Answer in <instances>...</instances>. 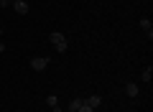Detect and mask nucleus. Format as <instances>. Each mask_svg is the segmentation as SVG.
Wrapping results in <instances>:
<instances>
[{"instance_id":"obj_1","label":"nucleus","mask_w":153,"mask_h":112,"mask_svg":"<svg viewBox=\"0 0 153 112\" xmlns=\"http://www.w3.org/2000/svg\"><path fill=\"white\" fill-rule=\"evenodd\" d=\"M49 41L54 43V48H56L59 53H64V51H66V46H69V43H66V36H64V33H59V31H54V33H51V36H49Z\"/></svg>"},{"instance_id":"obj_2","label":"nucleus","mask_w":153,"mask_h":112,"mask_svg":"<svg viewBox=\"0 0 153 112\" xmlns=\"http://www.w3.org/2000/svg\"><path fill=\"white\" fill-rule=\"evenodd\" d=\"M49 66V56H33L31 59V69L33 71H44Z\"/></svg>"},{"instance_id":"obj_3","label":"nucleus","mask_w":153,"mask_h":112,"mask_svg":"<svg viewBox=\"0 0 153 112\" xmlns=\"http://www.w3.org/2000/svg\"><path fill=\"white\" fill-rule=\"evenodd\" d=\"M84 105H87V107H92V110H97V107L102 105V97H100V94H89L87 99H84Z\"/></svg>"},{"instance_id":"obj_4","label":"nucleus","mask_w":153,"mask_h":112,"mask_svg":"<svg viewBox=\"0 0 153 112\" xmlns=\"http://www.w3.org/2000/svg\"><path fill=\"white\" fill-rule=\"evenodd\" d=\"M10 5L16 8V13H21V16H23V13H28V3H26V0H13Z\"/></svg>"},{"instance_id":"obj_5","label":"nucleus","mask_w":153,"mask_h":112,"mask_svg":"<svg viewBox=\"0 0 153 112\" xmlns=\"http://www.w3.org/2000/svg\"><path fill=\"white\" fill-rule=\"evenodd\" d=\"M138 92H140V89H138L135 82H128V84H125V94L128 97H138Z\"/></svg>"},{"instance_id":"obj_6","label":"nucleus","mask_w":153,"mask_h":112,"mask_svg":"<svg viewBox=\"0 0 153 112\" xmlns=\"http://www.w3.org/2000/svg\"><path fill=\"white\" fill-rule=\"evenodd\" d=\"M140 28L148 33V38H153V23L148 21V18H143V21H140Z\"/></svg>"},{"instance_id":"obj_7","label":"nucleus","mask_w":153,"mask_h":112,"mask_svg":"<svg viewBox=\"0 0 153 112\" xmlns=\"http://www.w3.org/2000/svg\"><path fill=\"white\" fill-rule=\"evenodd\" d=\"M82 102H84L82 97H74V99L69 102V112H76V110H79V107H82Z\"/></svg>"},{"instance_id":"obj_8","label":"nucleus","mask_w":153,"mask_h":112,"mask_svg":"<svg viewBox=\"0 0 153 112\" xmlns=\"http://www.w3.org/2000/svg\"><path fill=\"white\" fill-rule=\"evenodd\" d=\"M46 105H49L51 110H54V107H59V97H56V94H49V97H46Z\"/></svg>"},{"instance_id":"obj_9","label":"nucleus","mask_w":153,"mask_h":112,"mask_svg":"<svg viewBox=\"0 0 153 112\" xmlns=\"http://www.w3.org/2000/svg\"><path fill=\"white\" fill-rule=\"evenodd\" d=\"M151 76H153V69H151V66H146V69H143V74H140V79L148 84V82H151Z\"/></svg>"},{"instance_id":"obj_10","label":"nucleus","mask_w":153,"mask_h":112,"mask_svg":"<svg viewBox=\"0 0 153 112\" xmlns=\"http://www.w3.org/2000/svg\"><path fill=\"white\" fill-rule=\"evenodd\" d=\"M76 112H94V110H92V107H87V105H84V102H82V107H79V110H76Z\"/></svg>"},{"instance_id":"obj_11","label":"nucleus","mask_w":153,"mask_h":112,"mask_svg":"<svg viewBox=\"0 0 153 112\" xmlns=\"http://www.w3.org/2000/svg\"><path fill=\"white\" fill-rule=\"evenodd\" d=\"M10 3H13V0H0V8H8Z\"/></svg>"},{"instance_id":"obj_12","label":"nucleus","mask_w":153,"mask_h":112,"mask_svg":"<svg viewBox=\"0 0 153 112\" xmlns=\"http://www.w3.org/2000/svg\"><path fill=\"white\" fill-rule=\"evenodd\" d=\"M3 51H5V43H3V41H0V53H3Z\"/></svg>"},{"instance_id":"obj_13","label":"nucleus","mask_w":153,"mask_h":112,"mask_svg":"<svg viewBox=\"0 0 153 112\" xmlns=\"http://www.w3.org/2000/svg\"><path fill=\"white\" fill-rule=\"evenodd\" d=\"M0 36H3V28H0Z\"/></svg>"}]
</instances>
